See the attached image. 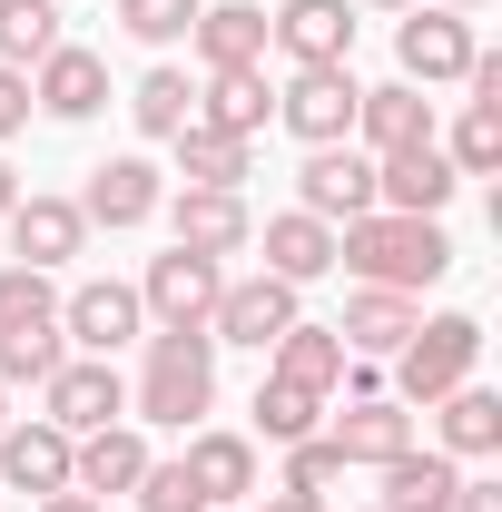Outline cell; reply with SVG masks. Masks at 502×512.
Instances as JSON below:
<instances>
[{
  "label": "cell",
  "mask_w": 502,
  "mask_h": 512,
  "mask_svg": "<svg viewBox=\"0 0 502 512\" xmlns=\"http://www.w3.org/2000/svg\"><path fill=\"white\" fill-rule=\"evenodd\" d=\"M335 266H355L365 286H394V296H414V286H434L443 266H453V237H443L434 217L365 207V217H345V237H335Z\"/></svg>",
  "instance_id": "1"
},
{
  "label": "cell",
  "mask_w": 502,
  "mask_h": 512,
  "mask_svg": "<svg viewBox=\"0 0 502 512\" xmlns=\"http://www.w3.org/2000/svg\"><path fill=\"white\" fill-rule=\"evenodd\" d=\"M217 404V345L207 325H158L148 335V375H138V414L148 424H197Z\"/></svg>",
  "instance_id": "2"
},
{
  "label": "cell",
  "mask_w": 502,
  "mask_h": 512,
  "mask_svg": "<svg viewBox=\"0 0 502 512\" xmlns=\"http://www.w3.org/2000/svg\"><path fill=\"white\" fill-rule=\"evenodd\" d=\"M483 365V325L473 316H434L404 335V355H394V384H404V404H443L453 384H473Z\"/></svg>",
  "instance_id": "3"
},
{
  "label": "cell",
  "mask_w": 502,
  "mask_h": 512,
  "mask_svg": "<svg viewBox=\"0 0 502 512\" xmlns=\"http://www.w3.org/2000/svg\"><path fill=\"white\" fill-rule=\"evenodd\" d=\"M355 99H365V89H355L345 60H335V69H296V79L276 89V119L296 128L306 148H335V138H355Z\"/></svg>",
  "instance_id": "4"
},
{
  "label": "cell",
  "mask_w": 502,
  "mask_h": 512,
  "mask_svg": "<svg viewBox=\"0 0 502 512\" xmlns=\"http://www.w3.org/2000/svg\"><path fill=\"white\" fill-rule=\"evenodd\" d=\"M217 256H197V247H168V256H148V276H138V306L158 325H207L217 316Z\"/></svg>",
  "instance_id": "5"
},
{
  "label": "cell",
  "mask_w": 502,
  "mask_h": 512,
  "mask_svg": "<svg viewBox=\"0 0 502 512\" xmlns=\"http://www.w3.org/2000/svg\"><path fill=\"white\" fill-rule=\"evenodd\" d=\"M296 325V286L286 276H247V286H217V316H207V345H276Z\"/></svg>",
  "instance_id": "6"
},
{
  "label": "cell",
  "mask_w": 502,
  "mask_h": 512,
  "mask_svg": "<svg viewBox=\"0 0 502 512\" xmlns=\"http://www.w3.org/2000/svg\"><path fill=\"white\" fill-rule=\"evenodd\" d=\"M453 158H443L434 138H414V148H394V158H375V207H394V217H443L453 207Z\"/></svg>",
  "instance_id": "7"
},
{
  "label": "cell",
  "mask_w": 502,
  "mask_h": 512,
  "mask_svg": "<svg viewBox=\"0 0 502 512\" xmlns=\"http://www.w3.org/2000/svg\"><path fill=\"white\" fill-rule=\"evenodd\" d=\"M394 60L414 89H443V79H463L473 69V20L463 10H414L404 30H394Z\"/></svg>",
  "instance_id": "8"
},
{
  "label": "cell",
  "mask_w": 502,
  "mask_h": 512,
  "mask_svg": "<svg viewBox=\"0 0 502 512\" xmlns=\"http://www.w3.org/2000/svg\"><path fill=\"white\" fill-rule=\"evenodd\" d=\"M40 394H50V414H40V424H60L69 444L128 414V394H119V375H109V355H79V365H60V375L40 384Z\"/></svg>",
  "instance_id": "9"
},
{
  "label": "cell",
  "mask_w": 502,
  "mask_h": 512,
  "mask_svg": "<svg viewBox=\"0 0 502 512\" xmlns=\"http://www.w3.org/2000/svg\"><path fill=\"white\" fill-rule=\"evenodd\" d=\"M266 40H276L296 69H335L345 50H355V0H286V10L266 20Z\"/></svg>",
  "instance_id": "10"
},
{
  "label": "cell",
  "mask_w": 502,
  "mask_h": 512,
  "mask_svg": "<svg viewBox=\"0 0 502 512\" xmlns=\"http://www.w3.org/2000/svg\"><path fill=\"white\" fill-rule=\"evenodd\" d=\"M296 207L325 217V227H335V217H365V207H375V158H365V148H345V138H335V148H315L306 178H296Z\"/></svg>",
  "instance_id": "11"
},
{
  "label": "cell",
  "mask_w": 502,
  "mask_h": 512,
  "mask_svg": "<svg viewBox=\"0 0 502 512\" xmlns=\"http://www.w3.org/2000/svg\"><path fill=\"white\" fill-rule=\"evenodd\" d=\"M158 207H168L178 247H197V256H237L256 237V217H247V197H237V188H178V197H158Z\"/></svg>",
  "instance_id": "12"
},
{
  "label": "cell",
  "mask_w": 502,
  "mask_h": 512,
  "mask_svg": "<svg viewBox=\"0 0 502 512\" xmlns=\"http://www.w3.org/2000/svg\"><path fill=\"white\" fill-rule=\"evenodd\" d=\"M138 473H148V444H138V424H99V434H79L69 444V493H138Z\"/></svg>",
  "instance_id": "13"
},
{
  "label": "cell",
  "mask_w": 502,
  "mask_h": 512,
  "mask_svg": "<svg viewBox=\"0 0 502 512\" xmlns=\"http://www.w3.org/2000/svg\"><path fill=\"white\" fill-rule=\"evenodd\" d=\"M138 286H119V276H99V286H79V296H60V335H79L89 355H119L128 335H138Z\"/></svg>",
  "instance_id": "14"
},
{
  "label": "cell",
  "mask_w": 502,
  "mask_h": 512,
  "mask_svg": "<svg viewBox=\"0 0 502 512\" xmlns=\"http://www.w3.org/2000/svg\"><path fill=\"white\" fill-rule=\"evenodd\" d=\"M10 247H20V266L50 276V266H69V256L89 247V217H79L69 197H20V207H10Z\"/></svg>",
  "instance_id": "15"
},
{
  "label": "cell",
  "mask_w": 502,
  "mask_h": 512,
  "mask_svg": "<svg viewBox=\"0 0 502 512\" xmlns=\"http://www.w3.org/2000/svg\"><path fill=\"white\" fill-rule=\"evenodd\" d=\"M30 99H40L50 119H99V109H109V60L60 40V50L40 60V79H30Z\"/></svg>",
  "instance_id": "16"
},
{
  "label": "cell",
  "mask_w": 502,
  "mask_h": 512,
  "mask_svg": "<svg viewBox=\"0 0 502 512\" xmlns=\"http://www.w3.org/2000/svg\"><path fill=\"white\" fill-rule=\"evenodd\" d=\"M158 168L148 158H109V168H89V197H79V217L89 227H148L158 217Z\"/></svg>",
  "instance_id": "17"
},
{
  "label": "cell",
  "mask_w": 502,
  "mask_h": 512,
  "mask_svg": "<svg viewBox=\"0 0 502 512\" xmlns=\"http://www.w3.org/2000/svg\"><path fill=\"white\" fill-rule=\"evenodd\" d=\"M0 483L10 493H69V434L60 424H0Z\"/></svg>",
  "instance_id": "18"
},
{
  "label": "cell",
  "mask_w": 502,
  "mask_h": 512,
  "mask_svg": "<svg viewBox=\"0 0 502 512\" xmlns=\"http://www.w3.org/2000/svg\"><path fill=\"white\" fill-rule=\"evenodd\" d=\"M188 40L207 50V69H256L266 60V10L256 0H207L188 20Z\"/></svg>",
  "instance_id": "19"
},
{
  "label": "cell",
  "mask_w": 502,
  "mask_h": 512,
  "mask_svg": "<svg viewBox=\"0 0 502 512\" xmlns=\"http://www.w3.org/2000/svg\"><path fill=\"white\" fill-rule=\"evenodd\" d=\"M355 128H365V148H375V158H394V148L434 138V109H424V89H414V79H394V89H365V99H355Z\"/></svg>",
  "instance_id": "20"
},
{
  "label": "cell",
  "mask_w": 502,
  "mask_h": 512,
  "mask_svg": "<svg viewBox=\"0 0 502 512\" xmlns=\"http://www.w3.org/2000/svg\"><path fill=\"white\" fill-rule=\"evenodd\" d=\"M384 473V503L375 512H453V483H463V473H453V453H394V463H375Z\"/></svg>",
  "instance_id": "21"
},
{
  "label": "cell",
  "mask_w": 502,
  "mask_h": 512,
  "mask_svg": "<svg viewBox=\"0 0 502 512\" xmlns=\"http://www.w3.org/2000/svg\"><path fill=\"white\" fill-rule=\"evenodd\" d=\"M178 463H188V483L207 493V512L237 503V493H256V444H247V434H188Z\"/></svg>",
  "instance_id": "22"
},
{
  "label": "cell",
  "mask_w": 502,
  "mask_h": 512,
  "mask_svg": "<svg viewBox=\"0 0 502 512\" xmlns=\"http://www.w3.org/2000/svg\"><path fill=\"white\" fill-rule=\"evenodd\" d=\"M335 266V227L306 217V207H286V217H266V276H286V286H306Z\"/></svg>",
  "instance_id": "23"
},
{
  "label": "cell",
  "mask_w": 502,
  "mask_h": 512,
  "mask_svg": "<svg viewBox=\"0 0 502 512\" xmlns=\"http://www.w3.org/2000/svg\"><path fill=\"white\" fill-rule=\"evenodd\" d=\"M207 109H197V128H227V138H256V128L276 119V89L256 79V69H207V89H197Z\"/></svg>",
  "instance_id": "24"
},
{
  "label": "cell",
  "mask_w": 502,
  "mask_h": 512,
  "mask_svg": "<svg viewBox=\"0 0 502 512\" xmlns=\"http://www.w3.org/2000/svg\"><path fill=\"white\" fill-rule=\"evenodd\" d=\"M404 444H414V414L384 404V394H355L345 424H335V453H345V463H394Z\"/></svg>",
  "instance_id": "25"
},
{
  "label": "cell",
  "mask_w": 502,
  "mask_h": 512,
  "mask_svg": "<svg viewBox=\"0 0 502 512\" xmlns=\"http://www.w3.org/2000/svg\"><path fill=\"white\" fill-rule=\"evenodd\" d=\"M414 296H394V286H365V296H355V306H345V325H335V335H345V355H404V335H414Z\"/></svg>",
  "instance_id": "26"
},
{
  "label": "cell",
  "mask_w": 502,
  "mask_h": 512,
  "mask_svg": "<svg viewBox=\"0 0 502 512\" xmlns=\"http://www.w3.org/2000/svg\"><path fill=\"white\" fill-rule=\"evenodd\" d=\"M266 355H276V375L286 384H306V394H325V384H345V335H335V325H286V335H276V345H266Z\"/></svg>",
  "instance_id": "27"
},
{
  "label": "cell",
  "mask_w": 502,
  "mask_h": 512,
  "mask_svg": "<svg viewBox=\"0 0 502 512\" xmlns=\"http://www.w3.org/2000/svg\"><path fill=\"white\" fill-rule=\"evenodd\" d=\"M443 453H502V394L493 384H453L443 394Z\"/></svg>",
  "instance_id": "28"
},
{
  "label": "cell",
  "mask_w": 502,
  "mask_h": 512,
  "mask_svg": "<svg viewBox=\"0 0 502 512\" xmlns=\"http://www.w3.org/2000/svg\"><path fill=\"white\" fill-rule=\"evenodd\" d=\"M178 178L188 188H237L247 178V138H227V128H178Z\"/></svg>",
  "instance_id": "29"
},
{
  "label": "cell",
  "mask_w": 502,
  "mask_h": 512,
  "mask_svg": "<svg viewBox=\"0 0 502 512\" xmlns=\"http://www.w3.org/2000/svg\"><path fill=\"white\" fill-rule=\"evenodd\" d=\"M128 119L148 128V138H178V128L197 119V89H188V69H148V79L128 89Z\"/></svg>",
  "instance_id": "30"
},
{
  "label": "cell",
  "mask_w": 502,
  "mask_h": 512,
  "mask_svg": "<svg viewBox=\"0 0 502 512\" xmlns=\"http://www.w3.org/2000/svg\"><path fill=\"white\" fill-rule=\"evenodd\" d=\"M60 50V0H0V69Z\"/></svg>",
  "instance_id": "31"
},
{
  "label": "cell",
  "mask_w": 502,
  "mask_h": 512,
  "mask_svg": "<svg viewBox=\"0 0 502 512\" xmlns=\"http://www.w3.org/2000/svg\"><path fill=\"white\" fill-rule=\"evenodd\" d=\"M315 404H325V394L266 375V384H256V434H266V444H306V434H315Z\"/></svg>",
  "instance_id": "32"
},
{
  "label": "cell",
  "mask_w": 502,
  "mask_h": 512,
  "mask_svg": "<svg viewBox=\"0 0 502 512\" xmlns=\"http://www.w3.org/2000/svg\"><path fill=\"white\" fill-rule=\"evenodd\" d=\"M30 325H60V296L40 266H0V335H30Z\"/></svg>",
  "instance_id": "33"
},
{
  "label": "cell",
  "mask_w": 502,
  "mask_h": 512,
  "mask_svg": "<svg viewBox=\"0 0 502 512\" xmlns=\"http://www.w3.org/2000/svg\"><path fill=\"white\" fill-rule=\"evenodd\" d=\"M69 355H60V325H30V335H0V384H50Z\"/></svg>",
  "instance_id": "34"
},
{
  "label": "cell",
  "mask_w": 502,
  "mask_h": 512,
  "mask_svg": "<svg viewBox=\"0 0 502 512\" xmlns=\"http://www.w3.org/2000/svg\"><path fill=\"white\" fill-rule=\"evenodd\" d=\"M453 178H493L502 168V109H463V128H453Z\"/></svg>",
  "instance_id": "35"
},
{
  "label": "cell",
  "mask_w": 502,
  "mask_h": 512,
  "mask_svg": "<svg viewBox=\"0 0 502 512\" xmlns=\"http://www.w3.org/2000/svg\"><path fill=\"white\" fill-rule=\"evenodd\" d=\"M325 483H345V453H335V434L286 444V493H315V503H325Z\"/></svg>",
  "instance_id": "36"
},
{
  "label": "cell",
  "mask_w": 502,
  "mask_h": 512,
  "mask_svg": "<svg viewBox=\"0 0 502 512\" xmlns=\"http://www.w3.org/2000/svg\"><path fill=\"white\" fill-rule=\"evenodd\" d=\"M138 512H207V493L188 483V463H148L138 473Z\"/></svg>",
  "instance_id": "37"
},
{
  "label": "cell",
  "mask_w": 502,
  "mask_h": 512,
  "mask_svg": "<svg viewBox=\"0 0 502 512\" xmlns=\"http://www.w3.org/2000/svg\"><path fill=\"white\" fill-rule=\"evenodd\" d=\"M197 10H207V0H119V20L138 30V40H188Z\"/></svg>",
  "instance_id": "38"
},
{
  "label": "cell",
  "mask_w": 502,
  "mask_h": 512,
  "mask_svg": "<svg viewBox=\"0 0 502 512\" xmlns=\"http://www.w3.org/2000/svg\"><path fill=\"white\" fill-rule=\"evenodd\" d=\"M10 128H30V79H20V69H0V138H10Z\"/></svg>",
  "instance_id": "39"
},
{
  "label": "cell",
  "mask_w": 502,
  "mask_h": 512,
  "mask_svg": "<svg viewBox=\"0 0 502 512\" xmlns=\"http://www.w3.org/2000/svg\"><path fill=\"white\" fill-rule=\"evenodd\" d=\"M453 512H502V483H453Z\"/></svg>",
  "instance_id": "40"
},
{
  "label": "cell",
  "mask_w": 502,
  "mask_h": 512,
  "mask_svg": "<svg viewBox=\"0 0 502 512\" xmlns=\"http://www.w3.org/2000/svg\"><path fill=\"white\" fill-rule=\"evenodd\" d=\"M30 512H109V503H99V493H40Z\"/></svg>",
  "instance_id": "41"
},
{
  "label": "cell",
  "mask_w": 502,
  "mask_h": 512,
  "mask_svg": "<svg viewBox=\"0 0 502 512\" xmlns=\"http://www.w3.org/2000/svg\"><path fill=\"white\" fill-rule=\"evenodd\" d=\"M266 512H325V503H315V493H286V483H276V493H266Z\"/></svg>",
  "instance_id": "42"
},
{
  "label": "cell",
  "mask_w": 502,
  "mask_h": 512,
  "mask_svg": "<svg viewBox=\"0 0 502 512\" xmlns=\"http://www.w3.org/2000/svg\"><path fill=\"white\" fill-rule=\"evenodd\" d=\"M10 207H20V178H10V168H0V217H10Z\"/></svg>",
  "instance_id": "43"
},
{
  "label": "cell",
  "mask_w": 502,
  "mask_h": 512,
  "mask_svg": "<svg viewBox=\"0 0 502 512\" xmlns=\"http://www.w3.org/2000/svg\"><path fill=\"white\" fill-rule=\"evenodd\" d=\"M443 10H483V0H443Z\"/></svg>",
  "instance_id": "44"
},
{
  "label": "cell",
  "mask_w": 502,
  "mask_h": 512,
  "mask_svg": "<svg viewBox=\"0 0 502 512\" xmlns=\"http://www.w3.org/2000/svg\"><path fill=\"white\" fill-rule=\"evenodd\" d=\"M0 424H10V384H0Z\"/></svg>",
  "instance_id": "45"
},
{
  "label": "cell",
  "mask_w": 502,
  "mask_h": 512,
  "mask_svg": "<svg viewBox=\"0 0 502 512\" xmlns=\"http://www.w3.org/2000/svg\"><path fill=\"white\" fill-rule=\"evenodd\" d=\"M365 10H404V0H365Z\"/></svg>",
  "instance_id": "46"
}]
</instances>
